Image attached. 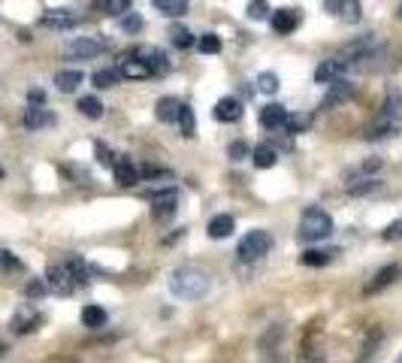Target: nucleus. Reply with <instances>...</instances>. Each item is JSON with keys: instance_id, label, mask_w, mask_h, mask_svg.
I'll return each instance as SVG.
<instances>
[{"instance_id": "obj_1", "label": "nucleus", "mask_w": 402, "mask_h": 363, "mask_svg": "<svg viewBox=\"0 0 402 363\" xmlns=\"http://www.w3.org/2000/svg\"><path fill=\"white\" fill-rule=\"evenodd\" d=\"M212 287V279L200 266H182L169 275V294L178 300H203Z\"/></svg>"}, {"instance_id": "obj_2", "label": "nucleus", "mask_w": 402, "mask_h": 363, "mask_svg": "<svg viewBox=\"0 0 402 363\" xmlns=\"http://www.w3.org/2000/svg\"><path fill=\"white\" fill-rule=\"evenodd\" d=\"M333 233V218L327 215L321 206H309L300 218V239L303 242H321V239H330Z\"/></svg>"}, {"instance_id": "obj_3", "label": "nucleus", "mask_w": 402, "mask_h": 363, "mask_svg": "<svg viewBox=\"0 0 402 363\" xmlns=\"http://www.w3.org/2000/svg\"><path fill=\"white\" fill-rule=\"evenodd\" d=\"M381 52H384V42H381L375 34H366V37H357L354 42H348L339 52V58L348 61V67L351 64H363V61H375Z\"/></svg>"}, {"instance_id": "obj_4", "label": "nucleus", "mask_w": 402, "mask_h": 363, "mask_svg": "<svg viewBox=\"0 0 402 363\" xmlns=\"http://www.w3.org/2000/svg\"><path fill=\"white\" fill-rule=\"evenodd\" d=\"M269 251H272L269 230H251V233H245V237L239 239V245H236V258H239L242 263H254V261L267 258Z\"/></svg>"}, {"instance_id": "obj_5", "label": "nucleus", "mask_w": 402, "mask_h": 363, "mask_svg": "<svg viewBox=\"0 0 402 363\" xmlns=\"http://www.w3.org/2000/svg\"><path fill=\"white\" fill-rule=\"evenodd\" d=\"M112 42L106 37H76L63 46V55L73 58V61H88V58H97L100 52H106Z\"/></svg>"}, {"instance_id": "obj_6", "label": "nucleus", "mask_w": 402, "mask_h": 363, "mask_svg": "<svg viewBox=\"0 0 402 363\" xmlns=\"http://www.w3.org/2000/svg\"><path fill=\"white\" fill-rule=\"evenodd\" d=\"M142 197L154 203V206H152V215H154L157 221H166V218H173V215H176V209H178V194H176V188L142 191Z\"/></svg>"}, {"instance_id": "obj_7", "label": "nucleus", "mask_w": 402, "mask_h": 363, "mask_svg": "<svg viewBox=\"0 0 402 363\" xmlns=\"http://www.w3.org/2000/svg\"><path fill=\"white\" fill-rule=\"evenodd\" d=\"M82 18L85 16L79 13V9H49V13L39 18V25L51 28V30H70V28L82 25Z\"/></svg>"}, {"instance_id": "obj_8", "label": "nucleus", "mask_w": 402, "mask_h": 363, "mask_svg": "<svg viewBox=\"0 0 402 363\" xmlns=\"http://www.w3.org/2000/svg\"><path fill=\"white\" fill-rule=\"evenodd\" d=\"M46 285H49V291H55V294H73L76 291V282H73V275L70 270L63 263H51L49 270H46Z\"/></svg>"}, {"instance_id": "obj_9", "label": "nucleus", "mask_w": 402, "mask_h": 363, "mask_svg": "<svg viewBox=\"0 0 402 363\" xmlns=\"http://www.w3.org/2000/svg\"><path fill=\"white\" fill-rule=\"evenodd\" d=\"M136 58L152 70V76H164V73H169V58H166V52H161V49L142 46V49H136Z\"/></svg>"}, {"instance_id": "obj_10", "label": "nucleus", "mask_w": 402, "mask_h": 363, "mask_svg": "<svg viewBox=\"0 0 402 363\" xmlns=\"http://www.w3.org/2000/svg\"><path fill=\"white\" fill-rule=\"evenodd\" d=\"M399 127H402V121H396V119H390V115L381 112L378 119L366 127V140H369V143H375V140H390V136H396V133H399Z\"/></svg>"}, {"instance_id": "obj_11", "label": "nucleus", "mask_w": 402, "mask_h": 363, "mask_svg": "<svg viewBox=\"0 0 402 363\" xmlns=\"http://www.w3.org/2000/svg\"><path fill=\"white\" fill-rule=\"evenodd\" d=\"M354 94H357V85H354V82L333 79V82H330V91H327V97H324V103H321V109H330V106H339V103L351 100Z\"/></svg>"}, {"instance_id": "obj_12", "label": "nucleus", "mask_w": 402, "mask_h": 363, "mask_svg": "<svg viewBox=\"0 0 402 363\" xmlns=\"http://www.w3.org/2000/svg\"><path fill=\"white\" fill-rule=\"evenodd\" d=\"M345 70H348V61H342V58H327V61L317 64L315 79L321 82V85H327V82H333V79H342Z\"/></svg>"}, {"instance_id": "obj_13", "label": "nucleus", "mask_w": 402, "mask_h": 363, "mask_svg": "<svg viewBox=\"0 0 402 363\" xmlns=\"http://www.w3.org/2000/svg\"><path fill=\"white\" fill-rule=\"evenodd\" d=\"M112 173H115V182L124 188H130L140 182V169H136V164L130 161V157H115V164H112Z\"/></svg>"}, {"instance_id": "obj_14", "label": "nucleus", "mask_w": 402, "mask_h": 363, "mask_svg": "<svg viewBox=\"0 0 402 363\" xmlns=\"http://www.w3.org/2000/svg\"><path fill=\"white\" fill-rule=\"evenodd\" d=\"M269 21H272V30L275 34H293L296 28H300V13L296 9H279V13H272L269 16Z\"/></svg>"}, {"instance_id": "obj_15", "label": "nucleus", "mask_w": 402, "mask_h": 363, "mask_svg": "<svg viewBox=\"0 0 402 363\" xmlns=\"http://www.w3.org/2000/svg\"><path fill=\"white\" fill-rule=\"evenodd\" d=\"M21 124H25L28 131H46V127H55V115L49 109H42V106H30L25 112V119H21Z\"/></svg>"}, {"instance_id": "obj_16", "label": "nucleus", "mask_w": 402, "mask_h": 363, "mask_svg": "<svg viewBox=\"0 0 402 363\" xmlns=\"http://www.w3.org/2000/svg\"><path fill=\"white\" fill-rule=\"evenodd\" d=\"M215 119L224 121V124L239 121V119H242V100H236V97H221V100L215 103Z\"/></svg>"}, {"instance_id": "obj_17", "label": "nucleus", "mask_w": 402, "mask_h": 363, "mask_svg": "<svg viewBox=\"0 0 402 363\" xmlns=\"http://www.w3.org/2000/svg\"><path fill=\"white\" fill-rule=\"evenodd\" d=\"M284 119H288V109L279 103H267L260 109V124L267 127V131H281L284 127Z\"/></svg>"}, {"instance_id": "obj_18", "label": "nucleus", "mask_w": 402, "mask_h": 363, "mask_svg": "<svg viewBox=\"0 0 402 363\" xmlns=\"http://www.w3.org/2000/svg\"><path fill=\"white\" fill-rule=\"evenodd\" d=\"M399 273H402V270H399V263H390V266H384V270H378V273L372 275V282L366 285V294L372 297V294H378V291H384V287L394 282Z\"/></svg>"}, {"instance_id": "obj_19", "label": "nucleus", "mask_w": 402, "mask_h": 363, "mask_svg": "<svg viewBox=\"0 0 402 363\" xmlns=\"http://www.w3.org/2000/svg\"><path fill=\"white\" fill-rule=\"evenodd\" d=\"M233 230H236V218H233V215H215L209 221V227H206V233L212 239H227Z\"/></svg>"}, {"instance_id": "obj_20", "label": "nucleus", "mask_w": 402, "mask_h": 363, "mask_svg": "<svg viewBox=\"0 0 402 363\" xmlns=\"http://www.w3.org/2000/svg\"><path fill=\"white\" fill-rule=\"evenodd\" d=\"M178 109H182V100H178V97H161V100H157V106H154V115L164 124H173L178 119Z\"/></svg>"}, {"instance_id": "obj_21", "label": "nucleus", "mask_w": 402, "mask_h": 363, "mask_svg": "<svg viewBox=\"0 0 402 363\" xmlns=\"http://www.w3.org/2000/svg\"><path fill=\"white\" fill-rule=\"evenodd\" d=\"M82 82H85V73L82 70H61L58 76H55V85H58L61 94H73Z\"/></svg>"}, {"instance_id": "obj_22", "label": "nucleus", "mask_w": 402, "mask_h": 363, "mask_svg": "<svg viewBox=\"0 0 402 363\" xmlns=\"http://www.w3.org/2000/svg\"><path fill=\"white\" fill-rule=\"evenodd\" d=\"M63 266L70 270V275H73V282H76V287L88 285V266H85V261L79 258V254H67V258H63Z\"/></svg>"}, {"instance_id": "obj_23", "label": "nucleus", "mask_w": 402, "mask_h": 363, "mask_svg": "<svg viewBox=\"0 0 402 363\" xmlns=\"http://www.w3.org/2000/svg\"><path fill=\"white\" fill-rule=\"evenodd\" d=\"M152 4L166 18H182L188 13V0H152Z\"/></svg>"}, {"instance_id": "obj_24", "label": "nucleus", "mask_w": 402, "mask_h": 363, "mask_svg": "<svg viewBox=\"0 0 402 363\" xmlns=\"http://www.w3.org/2000/svg\"><path fill=\"white\" fill-rule=\"evenodd\" d=\"M381 188V182L372 179V176H366V179H357V182H348L345 191L351 197H366V194H375V191Z\"/></svg>"}, {"instance_id": "obj_25", "label": "nucleus", "mask_w": 402, "mask_h": 363, "mask_svg": "<svg viewBox=\"0 0 402 363\" xmlns=\"http://www.w3.org/2000/svg\"><path fill=\"white\" fill-rule=\"evenodd\" d=\"M42 318L37 312H30V309H21V312L13 318V330L16 333H30V330H37L39 327Z\"/></svg>"}, {"instance_id": "obj_26", "label": "nucleus", "mask_w": 402, "mask_h": 363, "mask_svg": "<svg viewBox=\"0 0 402 363\" xmlns=\"http://www.w3.org/2000/svg\"><path fill=\"white\" fill-rule=\"evenodd\" d=\"M106 309H100V306H85L82 309V324L88 327V330H100V327H106Z\"/></svg>"}, {"instance_id": "obj_27", "label": "nucleus", "mask_w": 402, "mask_h": 363, "mask_svg": "<svg viewBox=\"0 0 402 363\" xmlns=\"http://www.w3.org/2000/svg\"><path fill=\"white\" fill-rule=\"evenodd\" d=\"M121 76H124V79H148V76H152V70H148L145 64L133 55V58H127V61L121 64Z\"/></svg>"}, {"instance_id": "obj_28", "label": "nucleus", "mask_w": 402, "mask_h": 363, "mask_svg": "<svg viewBox=\"0 0 402 363\" xmlns=\"http://www.w3.org/2000/svg\"><path fill=\"white\" fill-rule=\"evenodd\" d=\"M251 161H254V167L269 169V167H275V161H279V152H275L272 145H257L251 152Z\"/></svg>"}, {"instance_id": "obj_29", "label": "nucleus", "mask_w": 402, "mask_h": 363, "mask_svg": "<svg viewBox=\"0 0 402 363\" xmlns=\"http://www.w3.org/2000/svg\"><path fill=\"white\" fill-rule=\"evenodd\" d=\"M178 127H182V136H188V140H194L197 136V119H194V109H190L188 103H182V109H178Z\"/></svg>"}, {"instance_id": "obj_30", "label": "nucleus", "mask_w": 402, "mask_h": 363, "mask_svg": "<svg viewBox=\"0 0 402 363\" xmlns=\"http://www.w3.org/2000/svg\"><path fill=\"white\" fill-rule=\"evenodd\" d=\"M100 6V13L112 16V18H121L124 13H130V0H94Z\"/></svg>"}, {"instance_id": "obj_31", "label": "nucleus", "mask_w": 402, "mask_h": 363, "mask_svg": "<svg viewBox=\"0 0 402 363\" xmlns=\"http://www.w3.org/2000/svg\"><path fill=\"white\" fill-rule=\"evenodd\" d=\"M336 16L342 18L345 25H354V21H360V4H357V0H339Z\"/></svg>"}, {"instance_id": "obj_32", "label": "nucleus", "mask_w": 402, "mask_h": 363, "mask_svg": "<svg viewBox=\"0 0 402 363\" xmlns=\"http://www.w3.org/2000/svg\"><path fill=\"white\" fill-rule=\"evenodd\" d=\"M118 79H121V70H112V67H106V70H97L91 76V82L97 85V88H112V85H118Z\"/></svg>"}, {"instance_id": "obj_33", "label": "nucleus", "mask_w": 402, "mask_h": 363, "mask_svg": "<svg viewBox=\"0 0 402 363\" xmlns=\"http://www.w3.org/2000/svg\"><path fill=\"white\" fill-rule=\"evenodd\" d=\"M333 261V251H321V249H312V251H303L300 254V263L303 266H327Z\"/></svg>"}, {"instance_id": "obj_34", "label": "nucleus", "mask_w": 402, "mask_h": 363, "mask_svg": "<svg viewBox=\"0 0 402 363\" xmlns=\"http://www.w3.org/2000/svg\"><path fill=\"white\" fill-rule=\"evenodd\" d=\"M169 37H173V46H176V49H190V46H197V37L190 34L188 28L173 25V28H169Z\"/></svg>"}, {"instance_id": "obj_35", "label": "nucleus", "mask_w": 402, "mask_h": 363, "mask_svg": "<svg viewBox=\"0 0 402 363\" xmlns=\"http://www.w3.org/2000/svg\"><path fill=\"white\" fill-rule=\"evenodd\" d=\"M381 112L390 115V119H396V121H402V94L396 88L387 91V103H384V109H381Z\"/></svg>"}, {"instance_id": "obj_36", "label": "nucleus", "mask_w": 402, "mask_h": 363, "mask_svg": "<svg viewBox=\"0 0 402 363\" xmlns=\"http://www.w3.org/2000/svg\"><path fill=\"white\" fill-rule=\"evenodd\" d=\"M79 112L85 115V119L97 121V119H103V103L97 97H82L79 100Z\"/></svg>"}, {"instance_id": "obj_37", "label": "nucleus", "mask_w": 402, "mask_h": 363, "mask_svg": "<svg viewBox=\"0 0 402 363\" xmlns=\"http://www.w3.org/2000/svg\"><path fill=\"white\" fill-rule=\"evenodd\" d=\"M197 49L203 52V55H218V52H221V37L218 34H203L197 40Z\"/></svg>"}, {"instance_id": "obj_38", "label": "nucleus", "mask_w": 402, "mask_h": 363, "mask_svg": "<svg viewBox=\"0 0 402 363\" xmlns=\"http://www.w3.org/2000/svg\"><path fill=\"white\" fill-rule=\"evenodd\" d=\"M245 16H248L251 21H263V18H269L272 13H269V4H267V0H251L248 9H245Z\"/></svg>"}, {"instance_id": "obj_39", "label": "nucleus", "mask_w": 402, "mask_h": 363, "mask_svg": "<svg viewBox=\"0 0 402 363\" xmlns=\"http://www.w3.org/2000/svg\"><path fill=\"white\" fill-rule=\"evenodd\" d=\"M305 127H309V115H293V112H288V119H284V131H288V133H303Z\"/></svg>"}, {"instance_id": "obj_40", "label": "nucleus", "mask_w": 402, "mask_h": 363, "mask_svg": "<svg viewBox=\"0 0 402 363\" xmlns=\"http://www.w3.org/2000/svg\"><path fill=\"white\" fill-rule=\"evenodd\" d=\"M121 28L127 30V34H140V30L145 28V21H142V16H136V13H124L121 16Z\"/></svg>"}, {"instance_id": "obj_41", "label": "nucleus", "mask_w": 402, "mask_h": 363, "mask_svg": "<svg viewBox=\"0 0 402 363\" xmlns=\"http://www.w3.org/2000/svg\"><path fill=\"white\" fill-rule=\"evenodd\" d=\"M257 91L275 94V91H279V76H275V73H260V76H257Z\"/></svg>"}, {"instance_id": "obj_42", "label": "nucleus", "mask_w": 402, "mask_h": 363, "mask_svg": "<svg viewBox=\"0 0 402 363\" xmlns=\"http://www.w3.org/2000/svg\"><path fill=\"white\" fill-rule=\"evenodd\" d=\"M381 237H384L387 242H399V239H402V218H399V221H394V224H387Z\"/></svg>"}, {"instance_id": "obj_43", "label": "nucleus", "mask_w": 402, "mask_h": 363, "mask_svg": "<svg viewBox=\"0 0 402 363\" xmlns=\"http://www.w3.org/2000/svg\"><path fill=\"white\" fill-rule=\"evenodd\" d=\"M248 152H251V148L242 143V140H239V143H230V148H227V155L233 157V161H242V157H245Z\"/></svg>"}, {"instance_id": "obj_44", "label": "nucleus", "mask_w": 402, "mask_h": 363, "mask_svg": "<svg viewBox=\"0 0 402 363\" xmlns=\"http://www.w3.org/2000/svg\"><path fill=\"white\" fill-rule=\"evenodd\" d=\"M0 266H4V270H21V261L13 251H0Z\"/></svg>"}, {"instance_id": "obj_45", "label": "nucleus", "mask_w": 402, "mask_h": 363, "mask_svg": "<svg viewBox=\"0 0 402 363\" xmlns=\"http://www.w3.org/2000/svg\"><path fill=\"white\" fill-rule=\"evenodd\" d=\"M94 148H97V161H100L103 167H112V164H115V155H112V152H109V148H106L103 143H97Z\"/></svg>"}, {"instance_id": "obj_46", "label": "nucleus", "mask_w": 402, "mask_h": 363, "mask_svg": "<svg viewBox=\"0 0 402 363\" xmlns=\"http://www.w3.org/2000/svg\"><path fill=\"white\" fill-rule=\"evenodd\" d=\"M142 176L145 179H173L169 169H157V167H142Z\"/></svg>"}, {"instance_id": "obj_47", "label": "nucleus", "mask_w": 402, "mask_h": 363, "mask_svg": "<svg viewBox=\"0 0 402 363\" xmlns=\"http://www.w3.org/2000/svg\"><path fill=\"white\" fill-rule=\"evenodd\" d=\"M28 100H30V106H42V103H46V94H42L39 88H30L28 91Z\"/></svg>"}, {"instance_id": "obj_48", "label": "nucleus", "mask_w": 402, "mask_h": 363, "mask_svg": "<svg viewBox=\"0 0 402 363\" xmlns=\"http://www.w3.org/2000/svg\"><path fill=\"white\" fill-rule=\"evenodd\" d=\"M46 287H49V285H42V282H30V285H28V297H34V300H37V297L46 294Z\"/></svg>"}, {"instance_id": "obj_49", "label": "nucleus", "mask_w": 402, "mask_h": 363, "mask_svg": "<svg viewBox=\"0 0 402 363\" xmlns=\"http://www.w3.org/2000/svg\"><path fill=\"white\" fill-rule=\"evenodd\" d=\"M381 164H384L381 157H369V161H366L363 167H360V169H363V173H375V169H381Z\"/></svg>"}, {"instance_id": "obj_50", "label": "nucleus", "mask_w": 402, "mask_h": 363, "mask_svg": "<svg viewBox=\"0 0 402 363\" xmlns=\"http://www.w3.org/2000/svg\"><path fill=\"white\" fill-rule=\"evenodd\" d=\"M396 16H399V18H402V6H399V13H396Z\"/></svg>"}, {"instance_id": "obj_51", "label": "nucleus", "mask_w": 402, "mask_h": 363, "mask_svg": "<svg viewBox=\"0 0 402 363\" xmlns=\"http://www.w3.org/2000/svg\"><path fill=\"white\" fill-rule=\"evenodd\" d=\"M0 179H4V169H0Z\"/></svg>"}, {"instance_id": "obj_52", "label": "nucleus", "mask_w": 402, "mask_h": 363, "mask_svg": "<svg viewBox=\"0 0 402 363\" xmlns=\"http://www.w3.org/2000/svg\"><path fill=\"white\" fill-rule=\"evenodd\" d=\"M396 363H402V355H399V360H396Z\"/></svg>"}]
</instances>
